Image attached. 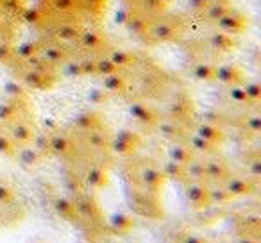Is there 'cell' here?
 Segmentation results:
<instances>
[{
  "instance_id": "obj_15",
  "label": "cell",
  "mask_w": 261,
  "mask_h": 243,
  "mask_svg": "<svg viewBox=\"0 0 261 243\" xmlns=\"http://www.w3.org/2000/svg\"><path fill=\"white\" fill-rule=\"evenodd\" d=\"M182 243H210L206 238H202V236H197V234H188L185 238V241Z\"/></svg>"
},
{
  "instance_id": "obj_6",
  "label": "cell",
  "mask_w": 261,
  "mask_h": 243,
  "mask_svg": "<svg viewBox=\"0 0 261 243\" xmlns=\"http://www.w3.org/2000/svg\"><path fill=\"white\" fill-rule=\"evenodd\" d=\"M225 188L232 197H247L254 192V182L245 177H229L225 181Z\"/></svg>"
},
{
  "instance_id": "obj_5",
  "label": "cell",
  "mask_w": 261,
  "mask_h": 243,
  "mask_svg": "<svg viewBox=\"0 0 261 243\" xmlns=\"http://www.w3.org/2000/svg\"><path fill=\"white\" fill-rule=\"evenodd\" d=\"M229 179V167L222 159H207L206 161V181L222 184Z\"/></svg>"
},
{
  "instance_id": "obj_2",
  "label": "cell",
  "mask_w": 261,
  "mask_h": 243,
  "mask_svg": "<svg viewBox=\"0 0 261 243\" xmlns=\"http://www.w3.org/2000/svg\"><path fill=\"white\" fill-rule=\"evenodd\" d=\"M186 16L190 29L225 34L236 40L249 27V18L234 0H190Z\"/></svg>"
},
{
  "instance_id": "obj_13",
  "label": "cell",
  "mask_w": 261,
  "mask_h": 243,
  "mask_svg": "<svg viewBox=\"0 0 261 243\" xmlns=\"http://www.w3.org/2000/svg\"><path fill=\"white\" fill-rule=\"evenodd\" d=\"M232 199H234V197L227 192V188H225V186H217V188L210 190V202L227 204V202H231Z\"/></svg>"
},
{
  "instance_id": "obj_14",
  "label": "cell",
  "mask_w": 261,
  "mask_h": 243,
  "mask_svg": "<svg viewBox=\"0 0 261 243\" xmlns=\"http://www.w3.org/2000/svg\"><path fill=\"white\" fill-rule=\"evenodd\" d=\"M15 200V190L8 184H0V206H8Z\"/></svg>"
},
{
  "instance_id": "obj_16",
  "label": "cell",
  "mask_w": 261,
  "mask_h": 243,
  "mask_svg": "<svg viewBox=\"0 0 261 243\" xmlns=\"http://www.w3.org/2000/svg\"><path fill=\"white\" fill-rule=\"evenodd\" d=\"M238 243H259L257 239H252V238H243V239H240Z\"/></svg>"
},
{
  "instance_id": "obj_9",
  "label": "cell",
  "mask_w": 261,
  "mask_h": 243,
  "mask_svg": "<svg viewBox=\"0 0 261 243\" xmlns=\"http://www.w3.org/2000/svg\"><path fill=\"white\" fill-rule=\"evenodd\" d=\"M109 227H111V231L116 232V234H127L130 229L135 227V222H133L130 217H127V214L115 213L109 218Z\"/></svg>"
},
{
  "instance_id": "obj_4",
  "label": "cell",
  "mask_w": 261,
  "mask_h": 243,
  "mask_svg": "<svg viewBox=\"0 0 261 243\" xmlns=\"http://www.w3.org/2000/svg\"><path fill=\"white\" fill-rule=\"evenodd\" d=\"M186 200L193 209H206L210 204V190L202 182H192L186 186Z\"/></svg>"
},
{
  "instance_id": "obj_11",
  "label": "cell",
  "mask_w": 261,
  "mask_h": 243,
  "mask_svg": "<svg viewBox=\"0 0 261 243\" xmlns=\"http://www.w3.org/2000/svg\"><path fill=\"white\" fill-rule=\"evenodd\" d=\"M54 209H56V213L59 214L61 218H65V220H68V222H73V220H77V209H75V204L72 202V200H68V199H58L54 202Z\"/></svg>"
},
{
  "instance_id": "obj_7",
  "label": "cell",
  "mask_w": 261,
  "mask_h": 243,
  "mask_svg": "<svg viewBox=\"0 0 261 243\" xmlns=\"http://www.w3.org/2000/svg\"><path fill=\"white\" fill-rule=\"evenodd\" d=\"M197 134H199L200 138L207 140V142L215 143V145H220V143L225 140V134H224V131H222V127H218V125L213 124V122L200 124L199 127H197Z\"/></svg>"
},
{
  "instance_id": "obj_1",
  "label": "cell",
  "mask_w": 261,
  "mask_h": 243,
  "mask_svg": "<svg viewBox=\"0 0 261 243\" xmlns=\"http://www.w3.org/2000/svg\"><path fill=\"white\" fill-rule=\"evenodd\" d=\"M125 23L140 41L147 45L181 43L190 22L174 0H123Z\"/></svg>"
},
{
  "instance_id": "obj_3",
  "label": "cell",
  "mask_w": 261,
  "mask_h": 243,
  "mask_svg": "<svg viewBox=\"0 0 261 243\" xmlns=\"http://www.w3.org/2000/svg\"><path fill=\"white\" fill-rule=\"evenodd\" d=\"M138 182H140V188L130 190V192H138V193H143V195L158 199V195L161 193L163 184H165V174H163V170H160L158 167L147 165V167H143L142 170H140Z\"/></svg>"
},
{
  "instance_id": "obj_12",
  "label": "cell",
  "mask_w": 261,
  "mask_h": 243,
  "mask_svg": "<svg viewBox=\"0 0 261 243\" xmlns=\"http://www.w3.org/2000/svg\"><path fill=\"white\" fill-rule=\"evenodd\" d=\"M75 209H77V213L84 214V217L90 218V220H95V218H98V214H100L98 206L95 204V200H91V199H83L79 204H75Z\"/></svg>"
},
{
  "instance_id": "obj_8",
  "label": "cell",
  "mask_w": 261,
  "mask_h": 243,
  "mask_svg": "<svg viewBox=\"0 0 261 243\" xmlns=\"http://www.w3.org/2000/svg\"><path fill=\"white\" fill-rule=\"evenodd\" d=\"M108 182H109V175L102 167H93L86 172V184L91 186V188L102 190L108 186Z\"/></svg>"
},
{
  "instance_id": "obj_10",
  "label": "cell",
  "mask_w": 261,
  "mask_h": 243,
  "mask_svg": "<svg viewBox=\"0 0 261 243\" xmlns=\"http://www.w3.org/2000/svg\"><path fill=\"white\" fill-rule=\"evenodd\" d=\"M168 156H170V161H175V163H179V165H186L195 156V152L190 149V145L175 143V145H172L170 150H168Z\"/></svg>"
}]
</instances>
